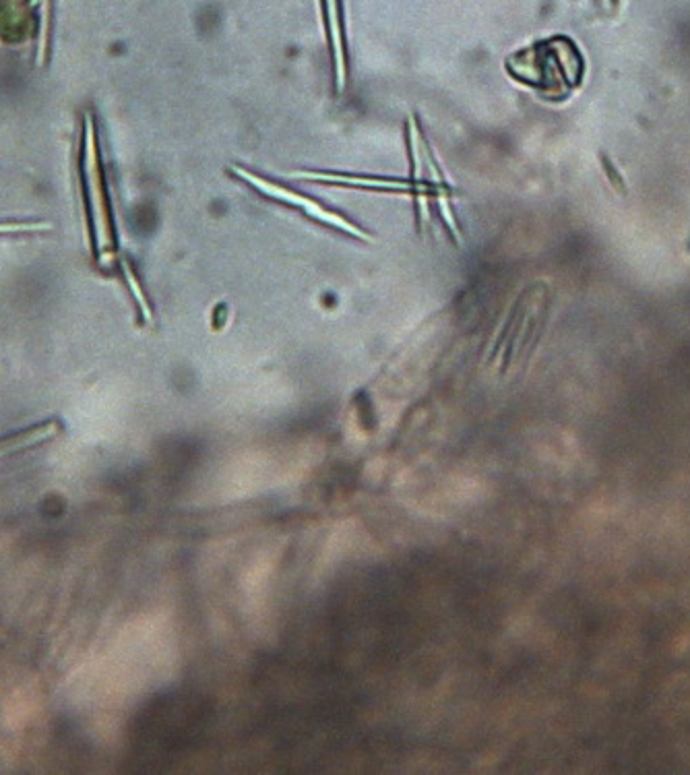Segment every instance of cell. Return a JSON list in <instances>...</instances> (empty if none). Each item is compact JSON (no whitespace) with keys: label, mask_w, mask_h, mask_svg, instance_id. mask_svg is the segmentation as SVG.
Returning a JSON list of instances; mask_svg holds the SVG:
<instances>
[{"label":"cell","mask_w":690,"mask_h":775,"mask_svg":"<svg viewBox=\"0 0 690 775\" xmlns=\"http://www.w3.org/2000/svg\"><path fill=\"white\" fill-rule=\"evenodd\" d=\"M602 166H604V170L610 174L608 178H610V182H612V186H614V189H618V191H622L624 193V182H622V178H620V174L614 170V166H612V162H608L606 158L602 160Z\"/></svg>","instance_id":"cell-7"},{"label":"cell","mask_w":690,"mask_h":775,"mask_svg":"<svg viewBox=\"0 0 690 775\" xmlns=\"http://www.w3.org/2000/svg\"><path fill=\"white\" fill-rule=\"evenodd\" d=\"M122 273H124V277H127V282H129V288L133 290V294H135V298H137V302H139V308H141V315H143V319L147 321V323H151L153 321V315H151V306H149V302H147V298L143 296V290H141V284H139V279L135 277V273H133V269L127 265V263H124L122 265Z\"/></svg>","instance_id":"cell-6"},{"label":"cell","mask_w":690,"mask_h":775,"mask_svg":"<svg viewBox=\"0 0 690 775\" xmlns=\"http://www.w3.org/2000/svg\"><path fill=\"white\" fill-rule=\"evenodd\" d=\"M300 178L339 184V186H364V189H383V191H414L410 180L401 178H376V176H356V174H335V172H302Z\"/></svg>","instance_id":"cell-4"},{"label":"cell","mask_w":690,"mask_h":775,"mask_svg":"<svg viewBox=\"0 0 690 775\" xmlns=\"http://www.w3.org/2000/svg\"><path fill=\"white\" fill-rule=\"evenodd\" d=\"M230 170L234 172L236 178H240V180H244L246 184L253 186V189H257L263 197L273 199V201H277V203H284V205H292V207L304 211L308 217H312V220L321 222L323 226L335 228V230H339V232H345V234H350V236H354V238H358V240H364V242H372V236H370L368 232H364L360 226H356L354 222H350L345 215H341V213L329 209V207L323 205L321 201L312 199V197H306V195H302V193L290 189V186L277 184V182H273V180H269V178H263V176H259V174H255V172H250V170H246V168L232 166Z\"/></svg>","instance_id":"cell-2"},{"label":"cell","mask_w":690,"mask_h":775,"mask_svg":"<svg viewBox=\"0 0 690 775\" xmlns=\"http://www.w3.org/2000/svg\"><path fill=\"white\" fill-rule=\"evenodd\" d=\"M62 428L65 426H62V422L58 418H50V420L29 426V428H23L15 434H9V437L0 439V457L25 451L29 447L40 445V443H46V441L58 437Z\"/></svg>","instance_id":"cell-3"},{"label":"cell","mask_w":690,"mask_h":775,"mask_svg":"<svg viewBox=\"0 0 690 775\" xmlns=\"http://www.w3.org/2000/svg\"><path fill=\"white\" fill-rule=\"evenodd\" d=\"M52 17H54V0H42V27H40V50H38L40 62H46V56L50 50Z\"/></svg>","instance_id":"cell-5"},{"label":"cell","mask_w":690,"mask_h":775,"mask_svg":"<svg viewBox=\"0 0 690 775\" xmlns=\"http://www.w3.org/2000/svg\"><path fill=\"white\" fill-rule=\"evenodd\" d=\"M79 149V178L83 180V203L85 222L89 232V246L93 257H100L102 251H112L116 246V234L112 226L110 195L104 176V162L100 153V137L96 120L85 114L83 133Z\"/></svg>","instance_id":"cell-1"}]
</instances>
